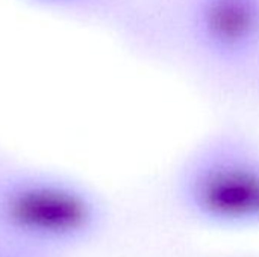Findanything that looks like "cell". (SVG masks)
<instances>
[{"mask_svg": "<svg viewBox=\"0 0 259 257\" xmlns=\"http://www.w3.org/2000/svg\"><path fill=\"white\" fill-rule=\"evenodd\" d=\"M203 206L223 217L259 214V176L240 168L211 173L200 186Z\"/></svg>", "mask_w": 259, "mask_h": 257, "instance_id": "cell-1", "label": "cell"}, {"mask_svg": "<svg viewBox=\"0 0 259 257\" xmlns=\"http://www.w3.org/2000/svg\"><path fill=\"white\" fill-rule=\"evenodd\" d=\"M17 212L26 221L44 227L70 226L82 218V206L76 200L52 192L26 195L17 203Z\"/></svg>", "mask_w": 259, "mask_h": 257, "instance_id": "cell-3", "label": "cell"}, {"mask_svg": "<svg viewBox=\"0 0 259 257\" xmlns=\"http://www.w3.org/2000/svg\"><path fill=\"white\" fill-rule=\"evenodd\" d=\"M203 23L214 41L237 47L256 33L259 9L253 0H211L205 8Z\"/></svg>", "mask_w": 259, "mask_h": 257, "instance_id": "cell-2", "label": "cell"}]
</instances>
